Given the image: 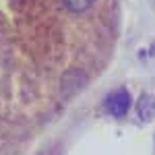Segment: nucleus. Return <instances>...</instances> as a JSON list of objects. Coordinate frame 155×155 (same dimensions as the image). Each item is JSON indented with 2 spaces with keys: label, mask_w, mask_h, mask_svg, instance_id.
Listing matches in <instances>:
<instances>
[{
  "label": "nucleus",
  "mask_w": 155,
  "mask_h": 155,
  "mask_svg": "<svg viewBox=\"0 0 155 155\" xmlns=\"http://www.w3.org/2000/svg\"><path fill=\"white\" fill-rule=\"evenodd\" d=\"M106 107H107V112H110L112 116H116V118L126 116V112H128V107H130V95H128V91L118 89V91H114L112 95H107Z\"/></svg>",
  "instance_id": "obj_1"
},
{
  "label": "nucleus",
  "mask_w": 155,
  "mask_h": 155,
  "mask_svg": "<svg viewBox=\"0 0 155 155\" xmlns=\"http://www.w3.org/2000/svg\"><path fill=\"white\" fill-rule=\"evenodd\" d=\"M137 110H139V116L143 120L155 118V97L149 95V93H143L139 104H137Z\"/></svg>",
  "instance_id": "obj_2"
},
{
  "label": "nucleus",
  "mask_w": 155,
  "mask_h": 155,
  "mask_svg": "<svg viewBox=\"0 0 155 155\" xmlns=\"http://www.w3.org/2000/svg\"><path fill=\"white\" fill-rule=\"evenodd\" d=\"M93 4V0H62V6L71 12H83Z\"/></svg>",
  "instance_id": "obj_3"
}]
</instances>
